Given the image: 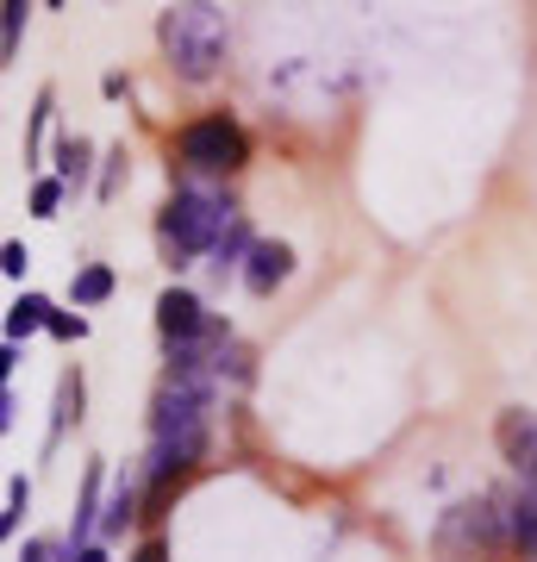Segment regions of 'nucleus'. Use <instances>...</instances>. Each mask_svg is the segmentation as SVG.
Wrapping results in <instances>:
<instances>
[{
  "label": "nucleus",
  "mask_w": 537,
  "mask_h": 562,
  "mask_svg": "<svg viewBox=\"0 0 537 562\" xmlns=\"http://www.w3.org/2000/svg\"><path fill=\"white\" fill-rule=\"evenodd\" d=\"M238 225V206L225 201L220 188H206V181H188V188H176L169 194V206H163L157 220V238H163V257L176 262H194L206 257V250H220V238Z\"/></svg>",
  "instance_id": "nucleus-1"
},
{
  "label": "nucleus",
  "mask_w": 537,
  "mask_h": 562,
  "mask_svg": "<svg viewBox=\"0 0 537 562\" xmlns=\"http://www.w3.org/2000/svg\"><path fill=\"white\" fill-rule=\"evenodd\" d=\"M157 38L181 81H213L225 63V44H232V25L220 7H169L157 20Z\"/></svg>",
  "instance_id": "nucleus-2"
},
{
  "label": "nucleus",
  "mask_w": 537,
  "mask_h": 562,
  "mask_svg": "<svg viewBox=\"0 0 537 562\" xmlns=\"http://www.w3.org/2000/svg\"><path fill=\"white\" fill-rule=\"evenodd\" d=\"M432 550H438V562H494L506 550V506L488 501V494L444 506L438 531H432Z\"/></svg>",
  "instance_id": "nucleus-3"
},
{
  "label": "nucleus",
  "mask_w": 537,
  "mask_h": 562,
  "mask_svg": "<svg viewBox=\"0 0 537 562\" xmlns=\"http://www.w3.org/2000/svg\"><path fill=\"white\" fill-rule=\"evenodd\" d=\"M176 157L188 162V169H200V176H238L244 157H250V138H244V125H238V120H225V113H206V120L181 125Z\"/></svg>",
  "instance_id": "nucleus-4"
},
{
  "label": "nucleus",
  "mask_w": 537,
  "mask_h": 562,
  "mask_svg": "<svg viewBox=\"0 0 537 562\" xmlns=\"http://www.w3.org/2000/svg\"><path fill=\"white\" fill-rule=\"evenodd\" d=\"M206 325H213V313L200 306V294H188V288H163L157 301V331L169 350H181V344H200L206 338Z\"/></svg>",
  "instance_id": "nucleus-5"
},
{
  "label": "nucleus",
  "mask_w": 537,
  "mask_h": 562,
  "mask_svg": "<svg viewBox=\"0 0 537 562\" xmlns=\"http://www.w3.org/2000/svg\"><path fill=\"white\" fill-rule=\"evenodd\" d=\"M200 457H206V431H169V438H150V487L169 494V482H181Z\"/></svg>",
  "instance_id": "nucleus-6"
},
{
  "label": "nucleus",
  "mask_w": 537,
  "mask_h": 562,
  "mask_svg": "<svg viewBox=\"0 0 537 562\" xmlns=\"http://www.w3.org/2000/svg\"><path fill=\"white\" fill-rule=\"evenodd\" d=\"M494 438H500V457L518 469V482L537 487V419L525 413V406H506L494 425Z\"/></svg>",
  "instance_id": "nucleus-7"
},
{
  "label": "nucleus",
  "mask_w": 537,
  "mask_h": 562,
  "mask_svg": "<svg viewBox=\"0 0 537 562\" xmlns=\"http://www.w3.org/2000/svg\"><path fill=\"white\" fill-rule=\"evenodd\" d=\"M288 276H294V250L257 238V250H250V262H244V288H250V294H276Z\"/></svg>",
  "instance_id": "nucleus-8"
},
{
  "label": "nucleus",
  "mask_w": 537,
  "mask_h": 562,
  "mask_svg": "<svg viewBox=\"0 0 537 562\" xmlns=\"http://www.w3.org/2000/svg\"><path fill=\"white\" fill-rule=\"evenodd\" d=\"M51 301L44 294H20V301L7 306V344H20V338H32V331H51Z\"/></svg>",
  "instance_id": "nucleus-9"
},
{
  "label": "nucleus",
  "mask_w": 537,
  "mask_h": 562,
  "mask_svg": "<svg viewBox=\"0 0 537 562\" xmlns=\"http://www.w3.org/2000/svg\"><path fill=\"white\" fill-rule=\"evenodd\" d=\"M506 543L537 550V487H518L513 501H506Z\"/></svg>",
  "instance_id": "nucleus-10"
},
{
  "label": "nucleus",
  "mask_w": 537,
  "mask_h": 562,
  "mask_svg": "<svg viewBox=\"0 0 537 562\" xmlns=\"http://www.w3.org/2000/svg\"><path fill=\"white\" fill-rule=\"evenodd\" d=\"M107 294H113V269H107V262L76 269V281H69V301H76V306H100Z\"/></svg>",
  "instance_id": "nucleus-11"
},
{
  "label": "nucleus",
  "mask_w": 537,
  "mask_h": 562,
  "mask_svg": "<svg viewBox=\"0 0 537 562\" xmlns=\"http://www.w3.org/2000/svg\"><path fill=\"white\" fill-rule=\"evenodd\" d=\"M138 513V487H132V475H120L113 482V494H107V513H100V531L113 538V531H125V519Z\"/></svg>",
  "instance_id": "nucleus-12"
},
{
  "label": "nucleus",
  "mask_w": 537,
  "mask_h": 562,
  "mask_svg": "<svg viewBox=\"0 0 537 562\" xmlns=\"http://www.w3.org/2000/svg\"><path fill=\"white\" fill-rule=\"evenodd\" d=\"M57 181L63 188H81V181H88V138H63L57 144Z\"/></svg>",
  "instance_id": "nucleus-13"
},
{
  "label": "nucleus",
  "mask_w": 537,
  "mask_h": 562,
  "mask_svg": "<svg viewBox=\"0 0 537 562\" xmlns=\"http://www.w3.org/2000/svg\"><path fill=\"white\" fill-rule=\"evenodd\" d=\"M20 32H25V0H7L0 7V57H20Z\"/></svg>",
  "instance_id": "nucleus-14"
},
{
  "label": "nucleus",
  "mask_w": 537,
  "mask_h": 562,
  "mask_svg": "<svg viewBox=\"0 0 537 562\" xmlns=\"http://www.w3.org/2000/svg\"><path fill=\"white\" fill-rule=\"evenodd\" d=\"M25 506H32V482H25V475H13V482H7V513H0V531H7V538L20 531Z\"/></svg>",
  "instance_id": "nucleus-15"
},
{
  "label": "nucleus",
  "mask_w": 537,
  "mask_h": 562,
  "mask_svg": "<svg viewBox=\"0 0 537 562\" xmlns=\"http://www.w3.org/2000/svg\"><path fill=\"white\" fill-rule=\"evenodd\" d=\"M81 401H88L81 375H63V382H57V431H63V425H76V419H81Z\"/></svg>",
  "instance_id": "nucleus-16"
},
{
  "label": "nucleus",
  "mask_w": 537,
  "mask_h": 562,
  "mask_svg": "<svg viewBox=\"0 0 537 562\" xmlns=\"http://www.w3.org/2000/svg\"><path fill=\"white\" fill-rule=\"evenodd\" d=\"M57 206H63V181L57 176L32 181V213H38V220H57Z\"/></svg>",
  "instance_id": "nucleus-17"
},
{
  "label": "nucleus",
  "mask_w": 537,
  "mask_h": 562,
  "mask_svg": "<svg viewBox=\"0 0 537 562\" xmlns=\"http://www.w3.org/2000/svg\"><path fill=\"white\" fill-rule=\"evenodd\" d=\"M51 106H57V94L44 88V94H38V113H32V138H25V162H38V157H44L38 138H44V125H51Z\"/></svg>",
  "instance_id": "nucleus-18"
},
{
  "label": "nucleus",
  "mask_w": 537,
  "mask_h": 562,
  "mask_svg": "<svg viewBox=\"0 0 537 562\" xmlns=\"http://www.w3.org/2000/svg\"><path fill=\"white\" fill-rule=\"evenodd\" d=\"M20 562H76V557H69V550H57L51 538H32V543L20 550Z\"/></svg>",
  "instance_id": "nucleus-19"
},
{
  "label": "nucleus",
  "mask_w": 537,
  "mask_h": 562,
  "mask_svg": "<svg viewBox=\"0 0 537 562\" xmlns=\"http://www.w3.org/2000/svg\"><path fill=\"white\" fill-rule=\"evenodd\" d=\"M51 338H63V344L88 338V319H81V313H57V319H51Z\"/></svg>",
  "instance_id": "nucleus-20"
},
{
  "label": "nucleus",
  "mask_w": 537,
  "mask_h": 562,
  "mask_svg": "<svg viewBox=\"0 0 537 562\" xmlns=\"http://www.w3.org/2000/svg\"><path fill=\"white\" fill-rule=\"evenodd\" d=\"M0 269H7V276L20 281V276H25V269H32V250H25V244H20V238H13V244H7V250H0Z\"/></svg>",
  "instance_id": "nucleus-21"
},
{
  "label": "nucleus",
  "mask_w": 537,
  "mask_h": 562,
  "mask_svg": "<svg viewBox=\"0 0 537 562\" xmlns=\"http://www.w3.org/2000/svg\"><path fill=\"white\" fill-rule=\"evenodd\" d=\"M13 413H20V401H13V387H0V431H13Z\"/></svg>",
  "instance_id": "nucleus-22"
},
{
  "label": "nucleus",
  "mask_w": 537,
  "mask_h": 562,
  "mask_svg": "<svg viewBox=\"0 0 537 562\" xmlns=\"http://www.w3.org/2000/svg\"><path fill=\"white\" fill-rule=\"evenodd\" d=\"M132 562H169V550H163V543L150 538V543H144V550H138V557H132Z\"/></svg>",
  "instance_id": "nucleus-23"
},
{
  "label": "nucleus",
  "mask_w": 537,
  "mask_h": 562,
  "mask_svg": "<svg viewBox=\"0 0 537 562\" xmlns=\"http://www.w3.org/2000/svg\"><path fill=\"white\" fill-rule=\"evenodd\" d=\"M76 562H113V557H107V550H100V543H88V550H81Z\"/></svg>",
  "instance_id": "nucleus-24"
},
{
  "label": "nucleus",
  "mask_w": 537,
  "mask_h": 562,
  "mask_svg": "<svg viewBox=\"0 0 537 562\" xmlns=\"http://www.w3.org/2000/svg\"><path fill=\"white\" fill-rule=\"evenodd\" d=\"M525 562H537V550H525Z\"/></svg>",
  "instance_id": "nucleus-25"
}]
</instances>
